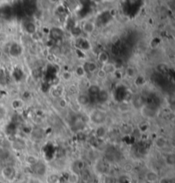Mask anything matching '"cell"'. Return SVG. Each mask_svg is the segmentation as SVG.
I'll return each instance as SVG.
<instances>
[{"label": "cell", "instance_id": "cell-1", "mask_svg": "<svg viewBox=\"0 0 175 183\" xmlns=\"http://www.w3.org/2000/svg\"><path fill=\"white\" fill-rule=\"evenodd\" d=\"M89 119L92 123L96 124L97 126H101L107 120V113L102 110H94L90 113Z\"/></svg>", "mask_w": 175, "mask_h": 183}, {"label": "cell", "instance_id": "cell-2", "mask_svg": "<svg viewBox=\"0 0 175 183\" xmlns=\"http://www.w3.org/2000/svg\"><path fill=\"white\" fill-rule=\"evenodd\" d=\"M0 173L3 179L7 181H12L16 177V170L15 167L12 165H5L4 167H2Z\"/></svg>", "mask_w": 175, "mask_h": 183}, {"label": "cell", "instance_id": "cell-3", "mask_svg": "<svg viewBox=\"0 0 175 183\" xmlns=\"http://www.w3.org/2000/svg\"><path fill=\"white\" fill-rule=\"evenodd\" d=\"M31 169H32V171L34 172V175L38 177L45 176L46 175V172H47L46 165L41 161H39L37 164L31 166Z\"/></svg>", "mask_w": 175, "mask_h": 183}, {"label": "cell", "instance_id": "cell-4", "mask_svg": "<svg viewBox=\"0 0 175 183\" xmlns=\"http://www.w3.org/2000/svg\"><path fill=\"white\" fill-rule=\"evenodd\" d=\"M140 113L145 118H154L157 116V111L155 108L149 107L148 105H144L140 109Z\"/></svg>", "mask_w": 175, "mask_h": 183}, {"label": "cell", "instance_id": "cell-5", "mask_svg": "<svg viewBox=\"0 0 175 183\" xmlns=\"http://www.w3.org/2000/svg\"><path fill=\"white\" fill-rule=\"evenodd\" d=\"M160 178V176L158 175V173L153 169L148 170L144 175V179L147 182L149 183H157L158 182V180Z\"/></svg>", "mask_w": 175, "mask_h": 183}, {"label": "cell", "instance_id": "cell-6", "mask_svg": "<svg viewBox=\"0 0 175 183\" xmlns=\"http://www.w3.org/2000/svg\"><path fill=\"white\" fill-rule=\"evenodd\" d=\"M9 52L10 55L12 57H18L22 55V49L21 47V45L17 44V43H13L9 49Z\"/></svg>", "mask_w": 175, "mask_h": 183}, {"label": "cell", "instance_id": "cell-7", "mask_svg": "<svg viewBox=\"0 0 175 183\" xmlns=\"http://www.w3.org/2000/svg\"><path fill=\"white\" fill-rule=\"evenodd\" d=\"M132 105L134 106L136 109H140L145 105V100L143 96L141 95H135L134 97L132 98Z\"/></svg>", "mask_w": 175, "mask_h": 183}, {"label": "cell", "instance_id": "cell-8", "mask_svg": "<svg viewBox=\"0 0 175 183\" xmlns=\"http://www.w3.org/2000/svg\"><path fill=\"white\" fill-rule=\"evenodd\" d=\"M95 168L99 174H106L107 173V166L104 161H103L101 158L97 159L95 162Z\"/></svg>", "mask_w": 175, "mask_h": 183}, {"label": "cell", "instance_id": "cell-9", "mask_svg": "<svg viewBox=\"0 0 175 183\" xmlns=\"http://www.w3.org/2000/svg\"><path fill=\"white\" fill-rule=\"evenodd\" d=\"M155 146H156L157 149H164L168 146V140L163 136H158L155 139Z\"/></svg>", "mask_w": 175, "mask_h": 183}, {"label": "cell", "instance_id": "cell-10", "mask_svg": "<svg viewBox=\"0 0 175 183\" xmlns=\"http://www.w3.org/2000/svg\"><path fill=\"white\" fill-rule=\"evenodd\" d=\"M11 146L13 149L21 152V151H23L26 148V143L22 139H15L14 141L12 142Z\"/></svg>", "mask_w": 175, "mask_h": 183}, {"label": "cell", "instance_id": "cell-11", "mask_svg": "<svg viewBox=\"0 0 175 183\" xmlns=\"http://www.w3.org/2000/svg\"><path fill=\"white\" fill-rule=\"evenodd\" d=\"M77 102L81 106H86L91 103V97L88 94H79L77 97Z\"/></svg>", "mask_w": 175, "mask_h": 183}, {"label": "cell", "instance_id": "cell-12", "mask_svg": "<svg viewBox=\"0 0 175 183\" xmlns=\"http://www.w3.org/2000/svg\"><path fill=\"white\" fill-rule=\"evenodd\" d=\"M74 170L73 171L76 172V173H80L82 172L84 169H86V162L82 159H77L74 163Z\"/></svg>", "mask_w": 175, "mask_h": 183}, {"label": "cell", "instance_id": "cell-13", "mask_svg": "<svg viewBox=\"0 0 175 183\" xmlns=\"http://www.w3.org/2000/svg\"><path fill=\"white\" fill-rule=\"evenodd\" d=\"M108 98H109V95H108V91L105 89H101L100 92L97 94V99L98 101V103L104 104V103H106L108 100Z\"/></svg>", "mask_w": 175, "mask_h": 183}, {"label": "cell", "instance_id": "cell-14", "mask_svg": "<svg viewBox=\"0 0 175 183\" xmlns=\"http://www.w3.org/2000/svg\"><path fill=\"white\" fill-rule=\"evenodd\" d=\"M164 162L168 167H173L175 164V155L173 152H169L165 157H164Z\"/></svg>", "mask_w": 175, "mask_h": 183}, {"label": "cell", "instance_id": "cell-15", "mask_svg": "<svg viewBox=\"0 0 175 183\" xmlns=\"http://www.w3.org/2000/svg\"><path fill=\"white\" fill-rule=\"evenodd\" d=\"M25 31H26V34H30V35H33V34H36V31H37V27L36 25L34 24V23L33 22H28L25 24Z\"/></svg>", "mask_w": 175, "mask_h": 183}, {"label": "cell", "instance_id": "cell-16", "mask_svg": "<svg viewBox=\"0 0 175 183\" xmlns=\"http://www.w3.org/2000/svg\"><path fill=\"white\" fill-rule=\"evenodd\" d=\"M80 181L79 174L75 171H71L67 176V182L68 183H79Z\"/></svg>", "mask_w": 175, "mask_h": 183}, {"label": "cell", "instance_id": "cell-17", "mask_svg": "<svg viewBox=\"0 0 175 183\" xmlns=\"http://www.w3.org/2000/svg\"><path fill=\"white\" fill-rule=\"evenodd\" d=\"M133 131H134V128L132 127V125H131V124H124L120 127V132L125 135H132L133 133Z\"/></svg>", "mask_w": 175, "mask_h": 183}, {"label": "cell", "instance_id": "cell-18", "mask_svg": "<svg viewBox=\"0 0 175 183\" xmlns=\"http://www.w3.org/2000/svg\"><path fill=\"white\" fill-rule=\"evenodd\" d=\"M23 11H24V14H26L27 16H32L36 12V10L34 8V4H24Z\"/></svg>", "mask_w": 175, "mask_h": 183}, {"label": "cell", "instance_id": "cell-19", "mask_svg": "<svg viewBox=\"0 0 175 183\" xmlns=\"http://www.w3.org/2000/svg\"><path fill=\"white\" fill-rule=\"evenodd\" d=\"M95 135H96V136H97L98 139L104 138L105 136H106V135H107V129H106V127H104L103 125L98 126L97 129H96Z\"/></svg>", "mask_w": 175, "mask_h": 183}, {"label": "cell", "instance_id": "cell-20", "mask_svg": "<svg viewBox=\"0 0 175 183\" xmlns=\"http://www.w3.org/2000/svg\"><path fill=\"white\" fill-rule=\"evenodd\" d=\"M87 67L84 68V69L86 72L88 73H94V72H97V69H98V67H97V64L96 63H93V62H90V63H87L86 64Z\"/></svg>", "mask_w": 175, "mask_h": 183}, {"label": "cell", "instance_id": "cell-21", "mask_svg": "<svg viewBox=\"0 0 175 183\" xmlns=\"http://www.w3.org/2000/svg\"><path fill=\"white\" fill-rule=\"evenodd\" d=\"M101 88L99 87V86H97V85H91V86H89V88H88V95L89 96H96V98H97V94H98V93L100 92Z\"/></svg>", "mask_w": 175, "mask_h": 183}, {"label": "cell", "instance_id": "cell-22", "mask_svg": "<svg viewBox=\"0 0 175 183\" xmlns=\"http://www.w3.org/2000/svg\"><path fill=\"white\" fill-rule=\"evenodd\" d=\"M51 37H52L54 40H58L60 39H62L63 35V31L61 29H59V28H54V29L51 30Z\"/></svg>", "mask_w": 175, "mask_h": 183}, {"label": "cell", "instance_id": "cell-23", "mask_svg": "<svg viewBox=\"0 0 175 183\" xmlns=\"http://www.w3.org/2000/svg\"><path fill=\"white\" fill-rule=\"evenodd\" d=\"M94 28H95V27H94V24L92 23H91V22H87L84 24V26H83V30H84V32L86 33V34H91L92 33H93Z\"/></svg>", "mask_w": 175, "mask_h": 183}, {"label": "cell", "instance_id": "cell-24", "mask_svg": "<svg viewBox=\"0 0 175 183\" xmlns=\"http://www.w3.org/2000/svg\"><path fill=\"white\" fill-rule=\"evenodd\" d=\"M25 160H26V164L31 167V166H33L35 164H37L38 162L39 161V159L37 157H35L34 155H27L26 158H25Z\"/></svg>", "mask_w": 175, "mask_h": 183}, {"label": "cell", "instance_id": "cell-25", "mask_svg": "<svg viewBox=\"0 0 175 183\" xmlns=\"http://www.w3.org/2000/svg\"><path fill=\"white\" fill-rule=\"evenodd\" d=\"M103 69L106 72V74H112L116 71V66L112 64H106L103 68Z\"/></svg>", "mask_w": 175, "mask_h": 183}, {"label": "cell", "instance_id": "cell-26", "mask_svg": "<svg viewBox=\"0 0 175 183\" xmlns=\"http://www.w3.org/2000/svg\"><path fill=\"white\" fill-rule=\"evenodd\" d=\"M98 60L100 61L101 63H103L104 64H108V55L107 54V52H102L99 53V55H98Z\"/></svg>", "mask_w": 175, "mask_h": 183}, {"label": "cell", "instance_id": "cell-27", "mask_svg": "<svg viewBox=\"0 0 175 183\" xmlns=\"http://www.w3.org/2000/svg\"><path fill=\"white\" fill-rule=\"evenodd\" d=\"M59 181V177L56 174H51L47 177V181L49 183H57Z\"/></svg>", "mask_w": 175, "mask_h": 183}, {"label": "cell", "instance_id": "cell-28", "mask_svg": "<svg viewBox=\"0 0 175 183\" xmlns=\"http://www.w3.org/2000/svg\"><path fill=\"white\" fill-rule=\"evenodd\" d=\"M133 168H134V166L132 163H126L123 165V170L126 173H131L133 170Z\"/></svg>", "mask_w": 175, "mask_h": 183}, {"label": "cell", "instance_id": "cell-29", "mask_svg": "<svg viewBox=\"0 0 175 183\" xmlns=\"http://www.w3.org/2000/svg\"><path fill=\"white\" fill-rule=\"evenodd\" d=\"M158 183H173V180L168 176H163V177L159 178Z\"/></svg>", "mask_w": 175, "mask_h": 183}, {"label": "cell", "instance_id": "cell-30", "mask_svg": "<svg viewBox=\"0 0 175 183\" xmlns=\"http://www.w3.org/2000/svg\"><path fill=\"white\" fill-rule=\"evenodd\" d=\"M97 76L100 79H104L105 77L107 76V74H106V72H105V71L103 69V68H102L100 69H97Z\"/></svg>", "mask_w": 175, "mask_h": 183}, {"label": "cell", "instance_id": "cell-31", "mask_svg": "<svg viewBox=\"0 0 175 183\" xmlns=\"http://www.w3.org/2000/svg\"><path fill=\"white\" fill-rule=\"evenodd\" d=\"M75 73H76L77 75H79V76H83V75H85V74H86V71L84 69V68L80 66V67H78L76 69Z\"/></svg>", "mask_w": 175, "mask_h": 183}, {"label": "cell", "instance_id": "cell-32", "mask_svg": "<svg viewBox=\"0 0 175 183\" xmlns=\"http://www.w3.org/2000/svg\"><path fill=\"white\" fill-rule=\"evenodd\" d=\"M63 78L65 81H69L72 78V74H71L69 71H64L63 73Z\"/></svg>", "mask_w": 175, "mask_h": 183}, {"label": "cell", "instance_id": "cell-33", "mask_svg": "<svg viewBox=\"0 0 175 183\" xmlns=\"http://www.w3.org/2000/svg\"><path fill=\"white\" fill-rule=\"evenodd\" d=\"M58 105H59L60 108H62V109L66 108L67 105V100H66V99H64V98H62V99H60V100L58 101Z\"/></svg>", "mask_w": 175, "mask_h": 183}, {"label": "cell", "instance_id": "cell-34", "mask_svg": "<svg viewBox=\"0 0 175 183\" xmlns=\"http://www.w3.org/2000/svg\"><path fill=\"white\" fill-rule=\"evenodd\" d=\"M5 115H6V110H5V109H4V107L0 105V121L4 119V117H5Z\"/></svg>", "mask_w": 175, "mask_h": 183}, {"label": "cell", "instance_id": "cell-35", "mask_svg": "<svg viewBox=\"0 0 175 183\" xmlns=\"http://www.w3.org/2000/svg\"><path fill=\"white\" fill-rule=\"evenodd\" d=\"M104 182L105 183H116V180H115V178H114L113 176H106L104 180Z\"/></svg>", "mask_w": 175, "mask_h": 183}, {"label": "cell", "instance_id": "cell-36", "mask_svg": "<svg viewBox=\"0 0 175 183\" xmlns=\"http://www.w3.org/2000/svg\"><path fill=\"white\" fill-rule=\"evenodd\" d=\"M157 69H158V70L160 71V72H162V73L168 70V67H167V65H165V64H159Z\"/></svg>", "mask_w": 175, "mask_h": 183}, {"label": "cell", "instance_id": "cell-37", "mask_svg": "<svg viewBox=\"0 0 175 183\" xmlns=\"http://www.w3.org/2000/svg\"><path fill=\"white\" fill-rule=\"evenodd\" d=\"M127 74L131 77H132V76H134L135 75V70L133 69H132V68H129L127 70Z\"/></svg>", "mask_w": 175, "mask_h": 183}, {"label": "cell", "instance_id": "cell-38", "mask_svg": "<svg viewBox=\"0 0 175 183\" xmlns=\"http://www.w3.org/2000/svg\"><path fill=\"white\" fill-rule=\"evenodd\" d=\"M27 183H42L41 181L39 178H31V179L27 181Z\"/></svg>", "mask_w": 175, "mask_h": 183}, {"label": "cell", "instance_id": "cell-39", "mask_svg": "<svg viewBox=\"0 0 175 183\" xmlns=\"http://www.w3.org/2000/svg\"><path fill=\"white\" fill-rule=\"evenodd\" d=\"M3 56V52H2V51H0V57Z\"/></svg>", "mask_w": 175, "mask_h": 183}, {"label": "cell", "instance_id": "cell-40", "mask_svg": "<svg viewBox=\"0 0 175 183\" xmlns=\"http://www.w3.org/2000/svg\"><path fill=\"white\" fill-rule=\"evenodd\" d=\"M0 183H5L4 181H2V180H0Z\"/></svg>", "mask_w": 175, "mask_h": 183}, {"label": "cell", "instance_id": "cell-41", "mask_svg": "<svg viewBox=\"0 0 175 183\" xmlns=\"http://www.w3.org/2000/svg\"><path fill=\"white\" fill-rule=\"evenodd\" d=\"M0 170H1V168H0Z\"/></svg>", "mask_w": 175, "mask_h": 183}]
</instances>
